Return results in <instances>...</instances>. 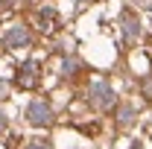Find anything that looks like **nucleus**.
<instances>
[{
  "instance_id": "obj_1",
  "label": "nucleus",
  "mask_w": 152,
  "mask_h": 149,
  "mask_svg": "<svg viewBox=\"0 0 152 149\" xmlns=\"http://www.w3.org/2000/svg\"><path fill=\"white\" fill-rule=\"evenodd\" d=\"M29 117H32V123H47V120H50V111H47V105H41V102H32V108H29Z\"/></svg>"
},
{
  "instance_id": "obj_2",
  "label": "nucleus",
  "mask_w": 152,
  "mask_h": 149,
  "mask_svg": "<svg viewBox=\"0 0 152 149\" xmlns=\"http://www.w3.org/2000/svg\"><path fill=\"white\" fill-rule=\"evenodd\" d=\"M41 149H47V146H41Z\"/></svg>"
}]
</instances>
